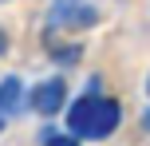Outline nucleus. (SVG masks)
I'll use <instances>...</instances> for the list:
<instances>
[{
  "label": "nucleus",
  "mask_w": 150,
  "mask_h": 146,
  "mask_svg": "<svg viewBox=\"0 0 150 146\" xmlns=\"http://www.w3.org/2000/svg\"><path fill=\"white\" fill-rule=\"evenodd\" d=\"M146 91H150V79H146Z\"/></svg>",
  "instance_id": "obj_10"
},
{
  "label": "nucleus",
  "mask_w": 150,
  "mask_h": 146,
  "mask_svg": "<svg viewBox=\"0 0 150 146\" xmlns=\"http://www.w3.org/2000/svg\"><path fill=\"white\" fill-rule=\"evenodd\" d=\"M4 126H8V123H0V130H4Z\"/></svg>",
  "instance_id": "obj_9"
},
{
  "label": "nucleus",
  "mask_w": 150,
  "mask_h": 146,
  "mask_svg": "<svg viewBox=\"0 0 150 146\" xmlns=\"http://www.w3.org/2000/svg\"><path fill=\"white\" fill-rule=\"evenodd\" d=\"M24 103H28L32 111H40V115H59L63 103H67V83H63V75H52V79H44V83H36L32 95H24Z\"/></svg>",
  "instance_id": "obj_3"
},
{
  "label": "nucleus",
  "mask_w": 150,
  "mask_h": 146,
  "mask_svg": "<svg viewBox=\"0 0 150 146\" xmlns=\"http://www.w3.org/2000/svg\"><path fill=\"white\" fill-rule=\"evenodd\" d=\"M4 51H8V32L0 28V55H4Z\"/></svg>",
  "instance_id": "obj_7"
},
{
  "label": "nucleus",
  "mask_w": 150,
  "mask_h": 146,
  "mask_svg": "<svg viewBox=\"0 0 150 146\" xmlns=\"http://www.w3.org/2000/svg\"><path fill=\"white\" fill-rule=\"evenodd\" d=\"M122 123V107L111 99V95H99V91H87L67 107V134L75 138H107L115 134Z\"/></svg>",
  "instance_id": "obj_1"
},
{
  "label": "nucleus",
  "mask_w": 150,
  "mask_h": 146,
  "mask_svg": "<svg viewBox=\"0 0 150 146\" xmlns=\"http://www.w3.org/2000/svg\"><path fill=\"white\" fill-rule=\"evenodd\" d=\"M24 107H28V103H24V83H20L16 75L0 79V123L16 118V115H20Z\"/></svg>",
  "instance_id": "obj_4"
},
{
  "label": "nucleus",
  "mask_w": 150,
  "mask_h": 146,
  "mask_svg": "<svg viewBox=\"0 0 150 146\" xmlns=\"http://www.w3.org/2000/svg\"><path fill=\"white\" fill-rule=\"evenodd\" d=\"M79 55H83V47H79V44H67V47H55V44H52V59L59 63V67H67V63H79Z\"/></svg>",
  "instance_id": "obj_6"
},
{
  "label": "nucleus",
  "mask_w": 150,
  "mask_h": 146,
  "mask_svg": "<svg viewBox=\"0 0 150 146\" xmlns=\"http://www.w3.org/2000/svg\"><path fill=\"white\" fill-rule=\"evenodd\" d=\"M95 20H99V12L87 4V0H55L52 12H47V28H67V32L91 28Z\"/></svg>",
  "instance_id": "obj_2"
},
{
  "label": "nucleus",
  "mask_w": 150,
  "mask_h": 146,
  "mask_svg": "<svg viewBox=\"0 0 150 146\" xmlns=\"http://www.w3.org/2000/svg\"><path fill=\"white\" fill-rule=\"evenodd\" d=\"M142 126H146V130H150V111H146V115H142Z\"/></svg>",
  "instance_id": "obj_8"
},
{
  "label": "nucleus",
  "mask_w": 150,
  "mask_h": 146,
  "mask_svg": "<svg viewBox=\"0 0 150 146\" xmlns=\"http://www.w3.org/2000/svg\"><path fill=\"white\" fill-rule=\"evenodd\" d=\"M75 142H79L75 134L55 130V126H44V130H40V146H75Z\"/></svg>",
  "instance_id": "obj_5"
}]
</instances>
